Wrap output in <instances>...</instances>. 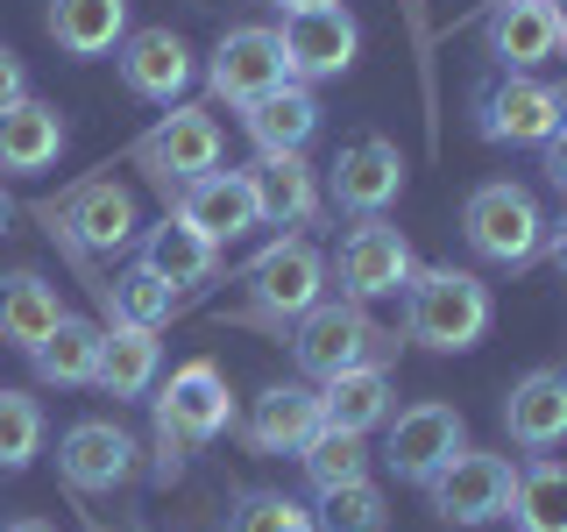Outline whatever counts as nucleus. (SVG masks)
Returning <instances> with one entry per match:
<instances>
[{"label":"nucleus","instance_id":"obj_27","mask_svg":"<svg viewBox=\"0 0 567 532\" xmlns=\"http://www.w3.org/2000/svg\"><path fill=\"white\" fill-rule=\"evenodd\" d=\"M58 319H64V298H58L50 277H35V270L0 277V341H8V348L35 355V341H50Z\"/></svg>","mask_w":567,"mask_h":532},{"label":"nucleus","instance_id":"obj_8","mask_svg":"<svg viewBox=\"0 0 567 532\" xmlns=\"http://www.w3.org/2000/svg\"><path fill=\"white\" fill-rule=\"evenodd\" d=\"M511 490H518V461H511V454H489V448H461L447 469L425 483V497H433V519H447V525L511 519Z\"/></svg>","mask_w":567,"mask_h":532},{"label":"nucleus","instance_id":"obj_10","mask_svg":"<svg viewBox=\"0 0 567 532\" xmlns=\"http://www.w3.org/2000/svg\"><path fill=\"white\" fill-rule=\"evenodd\" d=\"M135 164L150 171L156 185H164V200H171L185 177L220 171V121H213L206 106H171V114L135 142Z\"/></svg>","mask_w":567,"mask_h":532},{"label":"nucleus","instance_id":"obj_9","mask_svg":"<svg viewBox=\"0 0 567 532\" xmlns=\"http://www.w3.org/2000/svg\"><path fill=\"white\" fill-rule=\"evenodd\" d=\"M419 270V256H412V242H404V227H390L383 213H362V221L341 235V256H333V277H341V291L348 298H398L404 284H412Z\"/></svg>","mask_w":567,"mask_h":532},{"label":"nucleus","instance_id":"obj_6","mask_svg":"<svg viewBox=\"0 0 567 532\" xmlns=\"http://www.w3.org/2000/svg\"><path fill=\"white\" fill-rule=\"evenodd\" d=\"M235 426V398H227L220 362L192 355L185 369H171V383L156 390V448H206Z\"/></svg>","mask_w":567,"mask_h":532},{"label":"nucleus","instance_id":"obj_28","mask_svg":"<svg viewBox=\"0 0 567 532\" xmlns=\"http://www.w3.org/2000/svg\"><path fill=\"white\" fill-rule=\"evenodd\" d=\"M390 419V369H341L319 383V426L341 433H377Z\"/></svg>","mask_w":567,"mask_h":532},{"label":"nucleus","instance_id":"obj_7","mask_svg":"<svg viewBox=\"0 0 567 532\" xmlns=\"http://www.w3.org/2000/svg\"><path fill=\"white\" fill-rule=\"evenodd\" d=\"M461 448H468V419H461L447 398H419V405H404V412L383 419V461H390L398 483L425 490Z\"/></svg>","mask_w":567,"mask_h":532},{"label":"nucleus","instance_id":"obj_41","mask_svg":"<svg viewBox=\"0 0 567 532\" xmlns=\"http://www.w3.org/2000/svg\"><path fill=\"white\" fill-rule=\"evenodd\" d=\"M270 8H284V14H298V8H333V0H270Z\"/></svg>","mask_w":567,"mask_h":532},{"label":"nucleus","instance_id":"obj_3","mask_svg":"<svg viewBox=\"0 0 567 532\" xmlns=\"http://www.w3.org/2000/svg\"><path fill=\"white\" fill-rule=\"evenodd\" d=\"M404 341L433 348V355H461L489 334V284L475 270H454V263H433V270H412L404 284Z\"/></svg>","mask_w":567,"mask_h":532},{"label":"nucleus","instance_id":"obj_42","mask_svg":"<svg viewBox=\"0 0 567 532\" xmlns=\"http://www.w3.org/2000/svg\"><path fill=\"white\" fill-rule=\"evenodd\" d=\"M554 22H560V50H567V0H554Z\"/></svg>","mask_w":567,"mask_h":532},{"label":"nucleus","instance_id":"obj_22","mask_svg":"<svg viewBox=\"0 0 567 532\" xmlns=\"http://www.w3.org/2000/svg\"><path fill=\"white\" fill-rule=\"evenodd\" d=\"M135 263H142V270H156L177 298H185L192 284L220 277V242H206L199 227H185L177 213H164V221H156L150 235H142V256H135Z\"/></svg>","mask_w":567,"mask_h":532},{"label":"nucleus","instance_id":"obj_5","mask_svg":"<svg viewBox=\"0 0 567 532\" xmlns=\"http://www.w3.org/2000/svg\"><path fill=\"white\" fill-rule=\"evenodd\" d=\"M461 235H468V248L483 263H496V270H525L546 242V213L525 185L489 177V185H475L468 206H461Z\"/></svg>","mask_w":567,"mask_h":532},{"label":"nucleus","instance_id":"obj_2","mask_svg":"<svg viewBox=\"0 0 567 532\" xmlns=\"http://www.w3.org/2000/svg\"><path fill=\"white\" fill-rule=\"evenodd\" d=\"M284 341H291L298 377H312V383L341 377V369H390V355H398V334H390L362 298H348V291L341 298H319V306L298 319Z\"/></svg>","mask_w":567,"mask_h":532},{"label":"nucleus","instance_id":"obj_23","mask_svg":"<svg viewBox=\"0 0 567 532\" xmlns=\"http://www.w3.org/2000/svg\"><path fill=\"white\" fill-rule=\"evenodd\" d=\"M312 433H319V390H306V383H270L241 426V440L256 454H298Z\"/></svg>","mask_w":567,"mask_h":532},{"label":"nucleus","instance_id":"obj_34","mask_svg":"<svg viewBox=\"0 0 567 532\" xmlns=\"http://www.w3.org/2000/svg\"><path fill=\"white\" fill-rule=\"evenodd\" d=\"M43 454V405L29 390H0V475L29 469Z\"/></svg>","mask_w":567,"mask_h":532},{"label":"nucleus","instance_id":"obj_29","mask_svg":"<svg viewBox=\"0 0 567 532\" xmlns=\"http://www.w3.org/2000/svg\"><path fill=\"white\" fill-rule=\"evenodd\" d=\"M100 334L93 319H79V313H64L58 327H50V341H35V377L43 383H58V390H79V383H93V369H100Z\"/></svg>","mask_w":567,"mask_h":532},{"label":"nucleus","instance_id":"obj_36","mask_svg":"<svg viewBox=\"0 0 567 532\" xmlns=\"http://www.w3.org/2000/svg\"><path fill=\"white\" fill-rule=\"evenodd\" d=\"M14 100H29V71H22V58H14L8 43H0V106H14Z\"/></svg>","mask_w":567,"mask_h":532},{"label":"nucleus","instance_id":"obj_19","mask_svg":"<svg viewBox=\"0 0 567 532\" xmlns=\"http://www.w3.org/2000/svg\"><path fill=\"white\" fill-rule=\"evenodd\" d=\"M504 433L518 440L525 454H546L567 440V369H532V377L511 383L504 398Z\"/></svg>","mask_w":567,"mask_h":532},{"label":"nucleus","instance_id":"obj_14","mask_svg":"<svg viewBox=\"0 0 567 532\" xmlns=\"http://www.w3.org/2000/svg\"><path fill=\"white\" fill-rule=\"evenodd\" d=\"M171 213L185 227H199L206 242H241L248 227H262L256 221V192H248V171H199V177H185V185L171 192Z\"/></svg>","mask_w":567,"mask_h":532},{"label":"nucleus","instance_id":"obj_31","mask_svg":"<svg viewBox=\"0 0 567 532\" xmlns=\"http://www.w3.org/2000/svg\"><path fill=\"white\" fill-rule=\"evenodd\" d=\"M511 519H518V532H567V461H532V469H518Z\"/></svg>","mask_w":567,"mask_h":532},{"label":"nucleus","instance_id":"obj_32","mask_svg":"<svg viewBox=\"0 0 567 532\" xmlns=\"http://www.w3.org/2000/svg\"><path fill=\"white\" fill-rule=\"evenodd\" d=\"M298 461H306V483H312V490L354 483V475H369V433H341V426H319L306 448H298Z\"/></svg>","mask_w":567,"mask_h":532},{"label":"nucleus","instance_id":"obj_11","mask_svg":"<svg viewBox=\"0 0 567 532\" xmlns=\"http://www.w3.org/2000/svg\"><path fill=\"white\" fill-rule=\"evenodd\" d=\"M206 85H213V100H227V106H248V100L277 93V85H291L277 29H256V22L227 29L220 43H213V58H206Z\"/></svg>","mask_w":567,"mask_h":532},{"label":"nucleus","instance_id":"obj_35","mask_svg":"<svg viewBox=\"0 0 567 532\" xmlns=\"http://www.w3.org/2000/svg\"><path fill=\"white\" fill-rule=\"evenodd\" d=\"M227 532H319V525H312V511L298 504V497H284V490H248L241 504H235V519H227Z\"/></svg>","mask_w":567,"mask_h":532},{"label":"nucleus","instance_id":"obj_21","mask_svg":"<svg viewBox=\"0 0 567 532\" xmlns=\"http://www.w3.org/2000/svg\"><path fill=\"white\" fill-rule=\"evenodd\" d=\"M241 129L248 142H256V156H306V142L319 135V100H312V85H277V93H262V100H248L241 106Z\"/></svg>","mask_w":567,"mask_h":532},{"label":"nucleus","instance_id":"obj_12","mask_svg":"<svg viewBox=\"0 0 567 532\" xmlns=\"http://www.w3.org/2000/svg\"><path fill=\"white\" fill-rule=\"evenodd\" d=\"M277 43H284V64H291V79L312 85V79H341V71L354 64V50H362V29H354V14L333 0V8H298V14H284Z\"/></svg>","mask_w":567,"mask_h":532},{"label":"nucleus","instance_id":"obj_43","mask_svg":"<svg viewBox=\"0 0 567 532\" xmlns=\"http://www.w3.org/2000/svg\"><path fill=\"white\" fill-rule=\"evenodd\" d=\"M560 129H567V85H560Z\"/></svg>","mask_w":567,"mask_h":532},{"label":"nucleus","instance_id":"obj_24","mask_svg":"<svg viewBox=\"0 0 567 532\" xmlns=\"http://www.w3.org/2000/svg\"><path fill=\"white\" fill-rule=\"evenodd\" d=\"M64 156V114L50 100H14L0 106V171L35 177Z\"/></svg>","mask_w":567,"mask_h":532},{"label":"nucleus","instance_id":"obj_30","mask_svg":"<svg viewBox=\"0 0 567 532\" xmlns=\"http://www.w3.org/2000/svg\"><path fill=\"white\" fill-rule=\"evenodd\" d=\"M106 319H128V327H150L164 334L177 319V291L156 270H142V263H128L121 277H106Z\"/></svg>","mask_w":567,"mask_h":532},{"label":"nucleus","instance_id":"obj_40","mask_svg":"<svg viewBox=\"0 0 567 532\" xmlns=\"http://www.w3.org/2000/svg\"><path fill=\"white\" fill-rule=\"evenodd\" d=\"M0 532H58L50 519H14V525H0Z\"/></svg>","mask_w":567,"mask_h":532},{"label":"nucleus","instance_id":"obj_15","mask_svg":"<svg viewBox=\"0 0 567 532\" xmlns=\"http://www.w3.org/2000/svg\"><path fill=\"white\" fill-rule=\"evenodd\" d=\"M135 440L121 433L114 419H79L71 433L58 440V475L79 497H100V490H121V483H135Z\"/></svg>","mask_w":567,"mask_h":532},{"label":"nucleus","instance_id":"obj_18","mask_svg":"<svg viewBox=\"0 0 567 532\" xmlns=\"http://www.w3.org/2000/svg\"><path fill=\"white\" fill-rule=\"evenodd\" d=\"M483 35H489V58L504 64V71H539L546 58H560L554 0H496Z\"/></svg>","mask_w":567,"mask_h":532},{"label":"nucleus","instance_id":"obj_17","mask_svg":"<svg viewBox=\"0 0 567 532\" xmlns=\"http://www.w3.org/2000/svg\"><path fill=\"white\" fill-rule=\"evenodd\" d=\"M404 192V150L390 135H354L341 156H333V206L341 213H383Z\"/></svg>","mask_w":567,"mask_h":532},{"label":"nucleus","instance_id":"obj_37","mask_svg":"<svg viewBox=\"0 0 567 532\" xmlns=\"http://www.w3.org/2000/svg\"><path fill=\"white\" fill-rule=\"evenodd\" d=\"M539 150H546V164H539V171H546V177H554V185L567 192V129H554V135L539 142Z\"/></svg>","mask_w":567,"mask_h":532},{"label":"nucleus","instance_id":"obj_44","mask_svg":"<svg viewBox=\"0 0 567 532\" xmlns=\"http://www.w3.org/2000/svg\"><path fill=\"white\" fill-rule=\"evenodd\" d=\"M0 227H8V192H0Z\"/></svg>","mask_w":567,"mask_h":532},{"label":"nucleus","instance_id":"obj_1","mask_svg":"<svg viewBox=\"0 0 567 532\" xmlns=\"http://www.w3.org/2000/svg\"><path fill=\"white\" fill-rule=\"evenodd\" d=\"M235 284H241V306L227 319L284 341V334L327 298V256H319V242H306V235H277L262 256H248V270Z\"/></svg>","mask_w":567,"mask_h":532},{"label":"nucleus","instance_id":"obj_33","mask_svg":"<svg viewBox=\"0 0 567 532\" xmlns=\"http://www.w3.org/2000/svg\"><path fill=\"white\" fill-rule=\"evenodd\" d=\"M312 497H319V511H312L319 532H383L390 525V504H383V490L369 483V475L333 483V490H312Z\"/></svg>","mask_w":567,"mask_h":532},{"label":"nucleus","instance_id":"obj_39","mask_svg":"<svg viewBox=\"0 0 567 532\" xmlns=\"http://www.w3.org/2000/svg\"><path fill=\"white\" fill-rule=\"evenodd\" d=\"M404 14H412V29H419V64H425V93H433V58H425V0H404Z\"/></svg>","mask_w":567,"mask_h":532},{"label":"nucleus","instance_id":"obj_16","mask_svg":"<svg viewBox=\"0 0 567 532\" xmlns=\"http://www.w3.org/2000/svg\"><path fill=\"white\" fill-rule=\"evenodd\" d=\"M114 58H121V85H128L135 100H150V106H177L185 85H192V71H199L177 29H128Z\"/></svg>","mask_w":567,"mask_h":532},{"label":"nucleus","instance_id":"obj_38","mask_svg":"<svg viewBox=\"0 0 567 532\" xmlns=\"http://www.w3.org/2000/svg\"><path fill=\"white\" fill-rule=\"evenodd\" d=\"M539 256L554 263V270H567V221H554L546 227V242H539Z\"/></svg>","mask_w":567,"mask_h":532},{"label":"nucleus","instance_id":"obj_25","mask_svg":"<svg viewBox=\"0 0 567 532\" xmlns=\"http://www.w3.org/2000/svg\"><path fill=\"white\" fill-rule=\"evenodd\" d=\"M43 29L64 58H106L128 35V0H50Z\"/></svg>","mask_w":567,"mask_h":532},{"label":"nucleus","instance_id":"obj_26","mask_svg":"<svg viewBox=\"0 0 567 532\" xmlns=\"http://www.w3.org/2000/svg\"><path fill=\"white\" fill-rule=\"evenodd\" d=\"M156 362H164V348H156L150 327H128V319H106L100 334V369H93V390L106 398H142V390L156 383Z\"/></svg>","mask_w":567,"mask_h":532},{"label":"nucleus","instance_id":"obj_4","mask_svg":"<svg viewBox=\"0 0 567 532\" xmlns=\"http://www.w3.org/2000/svg\"><path fill=\"white\" fill-rule=\"evenodd\" d=\"M50 221V235L71 248V263L85 270L93 284V298L106 306V277H93V256H114V248L135 242V192L114 185V177H85V185H71L58 206H35Z\"/></svg>","mask_w":567,"mask_h":532},{"label":"nucleus","instance_id":"obj_20","mask_svg":"<svg viewBox=\"0 0 567 532\" xmlns=\"http://www.w3.org/2000/svg\"><path fill=\"white\" fill-rule=\"evenodd\" d=\"M248 192H256L262 227H312L319 206H327L306 156H256V164H248Z\"/></svg>","mask_w":567,"mask_h":532},{"label":"nucleus","instance_id":"obj_13","mask_svg":"<svg viewBox=\"0 0 567 532\" xmlns=\"http://www.w3.org/2000/svg\"><path fill=\"white\" fill-rule=\"evenodd\" d=\"M475 114H483L489 142H511V150L532 142V150H539V142L560 129V93L539 85L532 71H504V79H489L483 93H475Z\"/></svg>","mask_w":567,"mask_h":532}]
</instances>
